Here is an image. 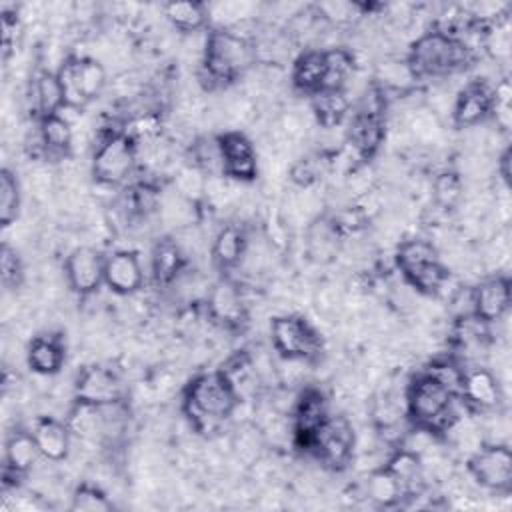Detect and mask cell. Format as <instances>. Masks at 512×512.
I'll return each mask as SVG.
<instances>
[{"label": "cell", "instance_id": "cell-27", "mask_svg": "<svg viewBox=\"0 0 512 512\" xmlns=\"http://www.w3.org/2000/svg\"><path fill=\"white\" fill-rule=\"evenodd\" d=\"M354 72V58L344 48L324 50V80L320 92H344Z\"/></svg>", "mask_w": 512, "mask_h": 512}, {"label": "cell", "instance_id": "cell-21", "mask_svg": "<svg viewBox=\"0 0 512 512\" xmlns=\"http://www.w3.org/2000/svg\"><path fill=\"white\" fill-rule=\"evenodd\" d=\"M32 436L36 440V446L42 458L58 462L68 456L70 436H72V430L68 424H62L54 418H42L36 422Z\"/></svg>", "mask_w": 512, "mask_h": 512}, {"label": "cell", "instance_id": "cell-37", "mask_svg": "<svg viewBox=\"0 0 512 512\" xmlns=\"http://www.w3.org/2000/svg\"><path fill=\"white\" fill-rule=\"evenodd\" d=\"M462 196V182L454 172H444L434 180V198L442 208H452Z\"/></svg>", "mask_w": 512, "mask_h": 512}, {"label": "cell", "instance_id": "cell-20", "mask_svg": "<svg viewBox=\"0 0 512 512\" xmlns=\"http://www.w3.org/2000/svg\"><path fill=\"white\" fill-rule=\"evenodd\" d=\"M208 310L212 318L226 326H238L240 322H244L246 308L240 288L230 280L216 282L208 294Z\"/></svg>", "mask_w": 512, "mask_h": 512}, {"label": "cell", "instance_id": "cell-9", "mask_svg": "<svg viewBox=\"0 0 512 512\" xmlns=\"http://www.w3.org/2000/svg\"><path fill=\"white\" fill-rule=\"evenodd\" d=\"M354 440V430L346 416H328L308 450L314 452L324 466L340 470L352 458Z\"/></svg>", "mask_w": 512, "mask_h": 512}, {"label": "cell", "instance_id": "cell-17", "mask_svg": "<svg viewBox=\"0 0 512 512\" xmlns=\"http://www.w3.org/2000/svg\"><path fill=\"white\" fill-rule=\"evenodd\" d=\"M328 406L318 390H304L296 400L292 420H294V440L300 448L308 450L316 432L328 418Z\"/></svg>", "mask_w": 512, "mask_h": 512}, {"label": "cell", "instance_id": "cell-29", "mask_svg": "<svg viewBox=\"0 0 512 512\" xmlns=\"http://www.w3.org/2000/svg\"><path fill=\"white\" fill-rule=\"evenodd\" d=\"M38 136H40V148L48 156H66L72 146L70 122L58 114L40 120Z\"/></svg>", "mask_w": 512, "mask_h": 512}, {"label": "cell", "instance_id": "cell-3", "mask_svg": "<svg viewBox=\"0 0 512 512\" xmlns=\"http://www.w3.org/2000/svg\"><path fill=\"white\" fill-rule=\"evenodd\" d=\"M460 400L436 376L424 372L406 390V414L418 428L442 432L456 422L454 402Z\"/></svg>", "mask_w": 512, "mask_h": 512}, {"label": "cell", "instance_id": "cell-7", "mask_svg": "<svg viewBox=\"0 0 512 512\" xmlns=\"http://www.w3.org/2000/svg\"><path fill=\"white\" fill-rule=\"evenodd\" d=\"M64 90L66 106L84 108L106 86V70L94 58H68L56 72Z\"/></svg>", "mask_w": 512, "mask_h": 512}, {"label": "cell", "instance_id": "cell-8", "mask_svg": "<svg viewBox=\"0 0 512 512\" xmlns=\"http://www.w3.org/2000/svg\"><path fill=\"white\" fill-rule=\"evenodd\" d=\"M272 346L286 360H312L320 354V336L300 316H278L270 324Z\"/></svg>", "mask_w": 512, "mask_h": 512}, {"label": "cell", "instance_id": "cell-2", "mask_svg": "<svg viewBox=\"0 0 512 512\" xmlns=\"http://www.w3.org/2000/svg\"><path fill=\"white\" fill-rule=\"evenodd\" d=\"M470 62V48L462 38L442 30L422 34L410 48L408 66L414 78H444Z\"/></svg>", "mask_w": 512, "mask_h": 512}, {"label": "cell", "instance_id": "cell-31", "mask_svg": "<svg viewBox=\"0 0 512 512\" xmlns=\"http://www.w3.org/2000/svg\"><path fill=\"white\" fill-rule=\"evenodd\" d=\"M164 16L174 28L184 32L200 30L208 20L206 6L202 2H168L164 4Z\"/></svg>", "mask_w": 512, "mask_h": 512}, {"label": "cell", "instance_id": "cell-11", "mask_svg": "<svg viewBox=\"0 0 512 512\" xmlns=\"http://www.w3.org/2000/svg\"><path fill=\"white\" fill-rule=\"evenodd\" d=\"M104 262L106 258L88 246L72 250L64 264V274L70 288L80 296L94 294L104 284Z\"/></svg>", "mask_w": 512, "mask_h": 512}, {"label": "cell", "instance_id": "cell-32", "mask_svg": "<svg viewBox=\"0 0 512 512\" xmlns=\"http://www.w3.org/2000/svg\"><path fill=\"white\" fill-rule=\"evenodd\" d=\"M366 494L370 500H374L380 506H392L402 496H408L404 486L398 482V478H394L386 468L376 470L370 476V480L366 484Z\"/></svg>", "mask_w": 512, "mask_h": 512}, {"label": "cell", "instance_id": "cell-25", "mask_svg": "<svg viewBox=\"0 0 512 512\" xmlns=\"http://www.w3.org/2000/svg\"><path fill=\"white\" fill-rule=\"evenodd\" d=\"M324 80V50L302 52L292 68V84L304 94H318Z\"/></svg>", "mask_w": 512, "mask_h": 512}, {"label": "cell", "instance_id": "cell-5", "mask_svg": "<svg viewBox=\"0 0 512 512\" xmlns=\"http://www.w3.org/2000/svg\"><path fill=\"white\" fill-rule=\"evenodd\" d=\"M396 264L404 280L422 294H436L448 280L436 248L426 240H406L398 246Z\"/></svg>", "mask_w": 512, "mask_h": 512}, {"label": "cell", "instance_id": "cell-24", "mask_svg": "<svg viewBox=\"0 0 512 512\" xmlns=\"http://www.w3.org/2000/svg\"><path fill=\"white\" fill-rule=\"evenodd\" d=\"M40 450L32 432H14L6 442V456H4V472L24 476L40 458Z\"/></svg>", "mask_w": 512, "mask_h": 512}, {"label": "cell", "instance_id": "cell-22", "mask_svg": "<svg viewBox=\"0 0 512 512\" xmlns=\"http://www.w3.org/2000/svg\"><path fill=\"white\" fill-rule=\"evenodd\" d=\"M186 266L182 246L172 238H162L152 250V276L158 284H172Z\"/></svg>", "mask_w": 512, "mask_h": 512}, {"label": "cell", "instance_id": "cell-28", "mask_svg": "<svg viewBox=\"0 0 512 512\" xmlns=\"http://www.w3.org/2000/svg\"><path fill=\"white\" fill-rule=\"evenodd\" d=\"M32 92L36 98V110L40 114V120L48 116H56L66 106L64 90L58 80V74L40 72L34 80Z\"/></svg>", "mask_w": 512, "mask_h": 512}, {"label": "cell", "instance_id": "cell-30", "mask_svg": "<svg viewBox=\"0 0 512 512\" xmlns=\"http://www.w3.org/2000/svg\"><path fill=\"white\" fill-rule=\"evenodd\" d=\"M394 478H398V482L404 486L406 494L414 492V486L422 480V464H420V456L410 450V448H396V452L388 458L386 466H384Z\"/></svg>", "mask_w": 512, "mask_h": 512}, {"label": "cell", "instance_id": "cell-38", "mask_svg": "<svg viewBox=\"0 0 512 512\" xmlns=\"http://www.w3.org/2000/svg\"><path fill=\"white\" fill-rule=\"evenodd\" d=\"M0 274H2V284L6 288H16L20 286L22 278H24V268L22 262L16 254V250H12L8 244L2 246V254H0Z\"/></svg>", "mask_w": 512, "mask_h": 512}, {"label": "cell", "instance_id": "cell-18", "mask_svg": "<svg viewBox=\"0 0 512 512\" xmlns=\"http://www.w3.org/2000/svg\"><path fill=\"white\" fill-rule=\"evenodd\" d=\"M492 102L494 94L492 88L484 82H472L464 86V90L458 94L454 102V124L460 128H470L480 124L492 114Z\"/></svg>", "mask_w": 512, "mask_h": 512}, {"label": "cell", "instance_id": "cell-34", "mask_svg": "<svg viewBox=\"0 0 512 512\" xmlns=\"http://www.w3.org/2000/svg\"><path fill=\"white\" fill-rule=\"evenodd\" d=\"M20 208V186L16 176L10 170H2L0 174V222L2 226H10Z\"/></svg>", "mask_w": 512, "mask_h": 512}, {"label": "cell", "instance_id": "cell-26", "mask_svg": "<svg viewBox=\"0 0 512 512\" xmlns=\"http://www.w3.org/2000/svg\"><path fill=\"white\" fill-rule=\"evenodd\" d=\"M64 364V346L58 336H36L28 346V366L36 374H56Z\"/></svg>", "mask_w": 512, "mask_h": 512}, {"label": "cell", "instance_id": "cell-15", "mask_svg": "<svg viewBox=\"0 0 512 512\" xmlns=\"http://www.w3.org/2000/svg\"><path fill=\"white\" fill-rule=\"evenodd\" d=\"M512 290L508 276H492L480 282L472 292V314L486 324L502 320L510 310Z\"/></svg>", "mask_w": 512, "mask_h": 512}, {"label": "cell", "instance_id": "cell-1", "mask_svg": "<svg viewBox=\"0 0 512 512\" xmlns=\"http://www.w3.org/2000/svg\"><path fill=\"white\" fill-rule=\"evenodd\" d=\"M238 400V392L222 372H206L188 384L184 410L198 428L212 430L234 412Z\"/></svg>", "mask_w": 512, "mask_h": 512}, {"label": "cell", "instance_id": "cell-16", "mask_svg": "<svg viewBox=\"0 0 512 512\" xmlns=\"http://www.w3.org/2000/svg\"><path fill=\"white\" fill-rule=\"evenodd\" d=\"M144 270L140 258L132 250H116L106 256L104 262V284L120 296L134 294L142 288Z\"/></svg>", "mask_w": 512, "mask_h": 512}, {"label": "cell", "instance_id": "cell-14", "mask_svg": "<svg viewBox=\"0 0 512 512\" xmlns=\"http://www.w3.org/2000/svg\"><path fill=\"white\" fill-rule=\"evenodd\" d=\"M218 142L222 152V172L240 182L254 180L258 172V160L250 138L234 130L218 136Z\"/></svg>", "mask_w": 512, "mask_h": 512}, {"label": "cell", "instance_id": "cell-33", "mask_svg": "<svg viewBox=\"0 0 512 512\" xmlns=\"http://www.w3.org/2000/svg\"><path fill=\"white\" fill-rule=\"evenodd\" d=\"M314 112L320 124L336 126L348 112V100L344 92H318L314 94Z\"/></svg>", "mask_w": 512, "mask_h": 512}, {"label": "cell", "instance_id": "cell-35", "mask_svg": "<svg viewBox=\"0 0 512 512\" xmlns=\"http://www.w3.org/2000/svg\"><path fill=\"white\" fill-rule=\"evenodd\" d=\"M192 160L198 168L210 174L222 172V152L218 138H200L196 144H192Z\"/></svg>", "mask_w": 512, "mask_h": 512}, {"label": "cell", "instance_id": "cell-10", "mask_svg": "<svg viewBox=\"0 0 512 512\" xmlns=\"http://www.w3.org/2000/svg\"><path fill=\"white\" fill-rule=\"evenodd\" d=\"M468 470L480 486L506 492L512 486V452L506 444H488L470 456Z\"/></svg>", "mask_w": 512, "mask_h": 512}, {"label": "cell", "instance_id": "cell-13", "mask_svg": "<svg viewBox=\"0 0 512 512\" xmlns=\"http://www.w3.org/2000/svg\"><path fill=\"white\" fill-rule=\"evenodd\" d=\"M384 140V120L382 104L378 96L366 98V104L352 116L348 126V142L362 156H372Z\"/></svg>", "mask_w": 512, "mask_h": 512}, {"label": "cell", "instance_id": "cell-36", "mask_svg": "<svg viewBox=\"0 0 512 512\" xmlns=\"http://www.w3.org/2000/svg\"><path fill=\"white\" fill-rule=\"evenodd\" d=\"M70 508L80 510V512H108V510H112V502L106 498V494L102 490L82 484L80 488H76Z\"/></svg>", "mask_w": 512, "mask_h": 512}, {"label": "cell", "instance_id": "cell-40", "mask_svg": "<svg viewBox=\"0 0 512 512\" xmlns=\"http://www.w3.org/2000/svg\"><path fill=\"white\" fill-rule=\"evenodd\" d=\"M316 178H318V170H316L314 162H310V160H300V162L294 164V168H292V180H294V182H298V184H302V186H308V184H312Z\"/></svg>", "mask_w": 512, "mask_h": 512}, {"label": "cell", "instance_id": "cell-23", "mask_svg": "<svg viewBox=\"0 0 512 512\" xmlns=\"http://www.w3.org/2000/svg\"><path fill=\"white\" fill-rule=\"evenodd\" d=\"M248 240L246 232L236 224H226L218 230L214 244H212V258L222 270H230L240 264L246 256Z\"/></svg>", "mask_w": 512, "mask_h": 512}, {"label": "cell", "instance_id": "cell-19", "mask_svg": "<svg viewBox=\"0 0 512 512\" xmlns=\"http://www.w3.org/2000/svg\"><path fill=\"white\" fill-rule=\"evenodd\" d=\"M460 400L474 410H492L502 400V390L496 376L486 368L464 370Z\"/></svg>", "mask_w": 512, "mask_h": 512}, {"label": "cell", "instance_id": "cell-41", "mask_svg": "<svg viewBox=\"0 0 512 512\" xmlns=\"http://www.w3.org/2000/svg\"><path fill=\"white\" fill-rule=\"evenodd\" d=\"M500 174L504 180L510 178V150H504V154L500 156Z\"/></svg>", "mask_w": 512, "mask_h": 512}, {"label": "cell", "instance_id": "cell-6", "mask_svg": "<svg viewBox=\"0 0 512 512\" xmlns=\"http://www.w3.org/2000/svg\"><path fill=\"white\" fill-rule=\"evenodd\" d=\"M138 144L124 130L108 132L96 146L92 158V174L100 184H120L124 182L136 166Z\"/></svg>", "mask_w": 512, "mask_h": 512}, {"label": "cell", "instance_id": "cell-4", "mask_svg": "<svg viewBox=\"0 0 512 512\" xmlns=\"http://www.w3.org/2000/svg\"><path fill=\"white\" fill-rule=\"evenodd\" d=\"M256 60V48L240 34L216 28L208 34L202 68L212 84H228Z\"/></svg>", "mask_w": 512, "mask_h": 512}, {"label": "cell", "instance_id": "cell-39", "mask_svg": "<svg viewBox=\"0 0 512 512\" xmlns=\"http://www.w3.org/2000/svg\"><path fill=\"white\" fill-rule=\"evenodd\" d=\"M354 8L356 4H350V2H326L318 6V12L322 14V18L330 22H344L350 18Z\"/></svg>", "mask_w": 512, "mask_h": 512}, {"label": "cell", "instance_id": "cell-12", "mask_svg": "<svg viewBox=\"0 0 512 512\" xmlns=\"http://www.w3.org/2000/svg\"><path fill=\"white\" fill-rule=\"evenodd\" d=\"M74 396L80 404L104 406L122 402L124 388L120 378L112 370L102 366H90L80 372L74 386Z\"/></svg>", "mask_w": 512, "mask_h": 512}]
</instances>
